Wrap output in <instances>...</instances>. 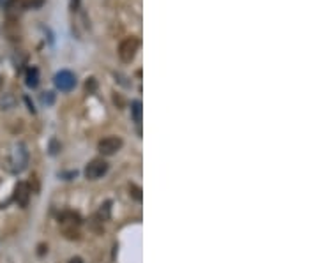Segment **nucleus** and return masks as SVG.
I'll return each instance as SVG.
<instances>
[{
  "mask_svg": "<svg viewBox=\"0 0 318 263\" xmlns=\"http://www.w3.org/2000/svg\"><path fill=\"white\" fill-rule=\"evenodd\" d=\"M138 46H140V41H138L136 37H126V39H124L122 43L119 44V57H120V60L126 62V64L133 62V58L136 57Z\"/></svg>",
  "mask_w": 318,
  "mask_h": 263,
  "instance_id": "nucleus-1",
  "label": "nucleus"
},
{
  "mask_svg": "<svg viewBox=\"0 0 318 263\" xmlns=\"http://www.w3.org/2000/svg\"><path fill=\"white\" fill-rule=\"evenodd\" d=\"M13 198L18 203V207H27L30 200V186L27 182H18L15 186V193H13Z\"/></svg>",
  "mask_w": 318,
  "mask_h": 263,
  "instance_id": "nucleus-6",
  "label": "nucleus"
},
{
  "mask_svg": "<svg viewBox=\"0 0 318 263\" xmlns=\"http://www.w3.org/2000/svg\"><path fill=\"white\" fill-rule=\"evenodd\" d=\"M131 112H133L134 122H141V103L140 101L133 103V108H131Z\"/></svg>",
  "mask_w": 318,
  "mask_h": 263,
  "instance_id": "nucleus-9",
  "label": "nucleus"
},
{
  "mask_svg": "<svg viewBox=\"0 0 318 263\" xmlns=\"http://www.w3.org/2000/svg\"><path fill=\"white\" fill-rule=\"evenodd\" d=\"M13 4V0H0V8H9V6Z\"/></svg>",
  "mask_w": 318,
  "mask_h": 263,
  "instance_id": "nucleus-14",
  "label": "nucleus"
},
{
  "mask_svg": "<svg viewBox=\"0 0 318 263\" xmlns=\"http://www.w3.org/2000/svg\"><path fill=\"white\" fill-rule=\"evenodd\" d=\"M55 101V96H53V92H44V96H43V103H46V105H51V103Z\"/></svg>",
  "mask_w": 318,
  "mask_h": 263,
  "instance_id": "nucleus-10",
  "label": "nucleus"
},
{
  "mask_svg": "<svg viewBox=\"0 0 318 263\" xmlns=\"http://www.w3.org/2000/svg\"><path fill=\"white\" fill-rule=\"evenodd\" d=\"M85 86H87L89 92H94L96 91V79L94 78H89V81H87V85H85Z\"/></svg>",
  "mask_w": 318,
  "mask_h": 263,
  "instance_id": "nucleus-13",
  "label": "nucleus"
},
{
  "mask_svg": "<svg viewBox=\"0 0 318 263\" xmlns=\"http://www.w3.org/2000/svg\"><path fill=\"white\" fill-rule=\"evenodd\" d=\"M69 263H84V261H82V258H72Z\"/></svg>",
  "mask_w": 318,
  "mask_h": 263,
  "instance_id": "nucleus-15",
  "label": "nucleus"
},
{
  "mask_svg": "<svg viewBox=\"0 0 318 263\" xmlns=\"http://www.w3.org/2000/svg\"><path fill=\"white\" fill-rule=\"evenodd\" d=\"M11 169L15 173H20L23 171V169L27 168V164H29V150H27V147L23 143H18L15 148V152H13V159H11Z\"/></svg>",
  "mask_w": 318,
  "mask_h": 263,
  "instance_id": "nucleus-2",
  "label": "nucleus"
},
{
  "mask_svg": "<svg viewBox=\"0 0 318 263\" xmlns=\"http://www.w3.org/2000/svg\"><path fill=\"white\" fill-rule=\"evenodd\" d=\"M0 91H2V78H0Z\"/></svg>",
  "mask_w": 318,
  "mask_h": 263,
  "instance_id": "nucleus-16",
  "label": "nucleus"
},
{
  "mask_svg": "<svg viewBox=\"0 0 318 263\" xmlns=\"http://www.w3.org/2000/svg\"><path fill=\"white\" fill-rule=\"evenodd\" d=\"M122 145L124 143L119 136H108V138H103V140L99 141L98 148L103 155H113L115 152H119L120 148H122Z\"/></svg>",
  "mask_w": 318,
  "mask_h": 263,
  "instance_id": "nucleus-5",
  "label": "nucleus"
},
{
  "mask_svg": "<svg viewBox=\"0 0 318 263\" xmlns=\"http://www.w3.org/2000/svg\"><path fill=\"white\" fill-rule=\"evenodd\" d=\"M0 106H2V110H11L15 106V98L11 94H4V98L0 101Z\"/></svg>",
  "mask_w": 318,
  "mask_h": 263,
  "instance_id": "nucleus-8",
  "label": "nucleus"
},
{
  "mask_svg": "<svg viewBox=\"0 0 318 263\" xmlns=\"http://www.w3.org/2000/svg\"><path fill=\"white\" fill-rule=\"evenodd\" d=\"M37 85H39V71H37V67H30L27 71V86L36 89Z\"/></svg>",
  "mask_w": 318,
  "mask_h": 263,
  "instance_id": "nucleus-7",
  "label": "nucleus"
},
{
  "mask_svg": "<svg viewBox=\"0 0 318 263\" xmlns=\"http://www.w3.org/2000/svg\"><path fill=\"white\" fill-rule=\"evenodd\" d=\"M55 86H57L58 91H62V92L72 91V89L76 86V76L72 74L71 71L64 69V71H60V72L55 74Z\"/></svg>",
  "mask_w": 318,
  "mask_h": 263,
  "instance_id": "nucleus-4",
  "label": "nucleus"
},
{
  "mask_svg": "<svg viewBox=\"0 0 318 263\" xmlns=\"http://www.w3.org/2000/svg\"><path fill=\"white\" fill-rule=\"evenodd\" d=\"M129 189H131V191H133V196H134V200H136V202H140V200H141V195H140L141 191H140V189H138L136 186H131Z\"/></svg>",
  "mask_w": 318,
  "mask_h": 263,
  "instance_id": "nucleus-12",
  "label": "nucleus"
},
{
  "mask_svg": "<svg viewBox=\"0 0 318 263\" xmlns=\"http://www.w3.org/2000/svg\"><path fill=\"white\" fill-rule=\"evenodd\" d=\"M106 171H108V162L103 161V159H94V161L89 162L87 168H85V177H87L89 181H98Z\"/></svg>",
  "mask_w": 318,
  "mask_h": 263,
  "instance_id": "nucleus-3",
  "label": "nucleus"
},
{
  "mask_svg": "<svg viewBox=\"0 0 318 263\" xmlns=\"http://www.w3.org/2000/svg\"><path fill=\"white\" fill-rule=\"evenodd\" d=\"M58 150H60V145H58L55 140H51V141H50V154H53V155H55Z\"/></svg>",
  "mask_w": 318,
  "mask_h": 263,
  "instance_id": "nucleus-11",
  "label": "nucleus"
}]
</instances>
